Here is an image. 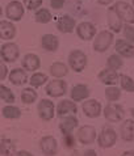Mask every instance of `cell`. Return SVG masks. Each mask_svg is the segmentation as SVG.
<instances>
[{
    "mask_svg": "<svg viewBox=\"0 0 134 156\" xmlns=\"http://www.w3.org/2000/svg\"><path fill=\"white\" fill-rule=\"evenodd\" d=\"M76 138L81 144H92L95 139H96V130H95L93 126H89V125L81 126L76 134Z\"/></svg>",
    "mask_w": 134,
    "mask_h": 156,
    "instance_id": "obj_12",
    "label": "cell"
},
{
    "mask_svg": "<svg viewBox=\"0 0 134 156\" xmlns=\"http://www.w3.org/2000/svg\"><path fill=\"white\" fill-rule=\"evenodd\" d=\"M88 96H89V89H88V87L84 84H78L71 90V98L74 100L75 102L85 100Z\"/></svg>",
    "mask_w": 134,
    "mask_h": 156,
    "instance_id": "obj_25",
    "label": "cell"
},
{
    "mask_svg": "<svg viewBox=\"0 0 134 156\" xmlns=\"http://www.w3.org/2000/svg\"><path fill=\"white\" fill-rule=\"evenodd\" d=\"M113 33L110 30H101L93 38V50L97 53H104L113 43Z\"/></svg>",
    "mask_w": 134,
    "mask_h": 156,
    "instance_id": "obj_1",
    "label": "cell"
},
{
    "mask_svg": "<svg viewBox=\"0 0 134 156\" xmlns=\"http://www.w3.org/2000/svg\"><path fill=\"white\" fill-rule=\"evenodd\" d=\"M45 89H46V93L51 97H62L66 93L67 83L62 79H55V80H51L50 83H47Z\"/></svg>",
    "mask_w": 134,
    "mask_h": 156,
    "instance_id": "obj_9",
    "label": "cell"
},
{
    "mask_svg": "<svg viewBox=\"0 0 134 156\" xmlns=\"http://www.w3.org/2000/svg\"><path fill=\"white\" fill-rule=\"evenodd\" d=\"M37 100V92L32 88H25L23 92H21V101L24 104H33Z\"/></svg>",
    "mask_w": 134,
    "mask_h": 156,
    "instance_id": "obj_31",
    "label": "cell"
},
{
    "mask_svg": "<svg viewBox=\"0 0 134 156\" xmlns=\"http://www.w3.org/2000/svg\"><path fill=\"white\" fill-rule=\"evenodd\" d=\"M76 112H78V106L75 101H70V100H62L57 106V114L59 117H64L67 114H75Z\"/></svg>",
    "mask_w": 134,
    "mask_h": 156,
    "instance_id": "obj_19",
    "label": "cell"
},
{
    "mask_svg": "<svg viewBox=\"0 0 134 156\" xmlns=\"http://www.w3.org/2000/svg\"><path fill=\"white\" fill-rule=\"evenodd\" d=\"M125 115L124 108L118 105V104H109V105L105 106L104 109V117L110 121V122H118V121H122Z\"/></svg>",
    "mask_w": 134,
    "mask_h": 156,
    "instance_id": "obj_10",
    "label": "cell"
},
{
    "mask_svg": "<svg viewBox=\"0 0 134 156\" xmlns=\"http://www.w3.org/2000/svg\"><path fill=\"white\" fill-rule=\"evenodd\" d=\"M37 110H38L40 117L44 121H50L54 118L55 106H54L53 101H50V100H41L37 106Z\"/></svg>",
    "mask_w": 134,
    "mask_h": 156,
    "instance_id": "obj_13",
    "label": "cell"
},
{
    "mask_svg": "<svg viewBox=\"0 0 134 156\" xmlns=\"http://www.w3.org/2000/svg\"><path fill=\"white\" fill-rule=\"evenodd\" d=\"M116 12L117 15L121 17L122 23L125 24H134V7L132 4H129L128 2H124V0H120L114 4Z\"/></svg>",
    "mask_w": 134,
    "mask_h": 156,
    "instance_id": "obj_3",
    "label": "cell"
},
{
    "mask_svg": "<svg viewBox=\"0 0 134 156\" xmlns=\"http://www.w3.org/2000/svg\"><path fill=\"white\" fill-rule=\"evenodd\" d=\"M78 118L76 117H66L62 122L59 123V129H60V131H62L63 135H66V134H72V131H74V129H76L78 126Z\"/></svg>",
    "mask_w": 134,
    "mask_h": 156,
    "instance_id": "obj_23",
    "label": "cell"
},
{
    "mask_svg": "<svg viewBox=\"0 0 134 156\" xmlns=\"http://www.w3.org/2000/svg\"><path fill=\"white\" fill-rule=\"evenodd\" d=\"M51 19H53V15H51V12L47 8L41 7L34 12V20L38 24H49Z\"/></svg>",
    "mask_w": 134,
    "mask_h": 156,
    "instance_id": "obj_27",
    "label": "cell"
},
{
    "mask_svg": "<svg viewBox=\"0 0 134 156\" xmlns=\"http://www.w3.org/2000/svg\"><path fill=\"white\" fill-rule=\"evenodd\" d=\"M40 146L45 156H54L57 154V140H55L54 136H44L40 142Z\"/></svg>",
    "mask_w": 134,
    "mask_h": 156,
    "instance_id": "obj_15",
    "label": "cell"
},
{
    "mask_svg": "<svg viewBox=\"0 0 134 156\" xmlns=\"http://www.w3.org/2000/svg\"><path fill=\"white\" fill-rule=\"evenodd\" d=\"M75 29H76L78 37L83 41H91L96 36V27L92 23H88V21L80 23Z\"/></svg>",
    "mask_w": 134,
    "mask_h": 156,
    "instance_id": "obj_8",
    "label": "cell"
},
{
    "mask_svg": "<svg viewBox=\"0 0 134 156\" xmlns=\"http://www.w3.org/2000/svg\"><path fill=\"white\" fill-rule=\"evenodd\" d=\"M120 96H121V90L116 88V87H108L105 89V97L109 101H116V100L120 98Z\"/></svg>",
    "mask_w": 134,
    "mask_h": 156,
    "instance_id": "obj_35",
    "label": "cell"
},
{
    "mask_svg": "<svg viewBox=\"0 0 134 156\" xmlns=\"http://www.w3.org/2000/svg\"><path fill=\"white\" fill-rule=\"evenodd\" d=\"M64 146L68 147V148H72L75 146V138L72 134H66L64 135Z\"/></svg>",
    "mask_w": 134,
    "mask_h": 156,
    "instance_id": "obj_39",
    "label": "cell"
},
{
    "mask_svg": "<svg viewBox=\"0 0 134 156\" xmlns=\"http://www.w3.org/2000/svg\"><path fill=\"white\" fill-rule=\"evenodd\" d=\"M71 156H81V154H80V151H74V152H72V155Z\"/></svg>",
    "mask_w": 134,
    "mask_h": 156,
    "instance_id": "obj_45",
    "label": "cell"
},
{
    "mask_svg": "<svg viewBox=\"0 0 134 156\" xmlns=\"http://www.w3.org/2000/svg\"><path fill=\"white\" fill-rule=\"evenodd\" d=\"M42 3H44V0H23L24 7L28 11H37L38 8L42 7Z\"/></svg>",
    "mask_w": 134,
    "mask_h": 156,
    "instance_id": "obj_36",
    "label": "cell"
},
{
    "mask_svg": "<svg viewBox=\"0 0 134 156\" xmlns=\"http://www.w3.org/2000/svg\"><path fill=\"white\" fill-rule=\"evenodd\" d=\"M107 23H108V27H109L112 33H120L121 30H122L124 23H122V20H121V17L117 15V12H116L114 5H110L108 8Z\"/></svg>",
    "mask_w": 134,
    "mask_h": 156,
    "instance_id": "obj_7",
    "label": "cell"
},
{
    "mask_svg": "<svg viewBox=\"0 0 134 156\" xmlns=\"http://www.w3.org/2000/svg\"><path fill=\"white\" fill-rule=\"evenodd\" d=\"M121 156H134V151H126V152H124Z\"/></svg>",
    "mask_w": 134,
    "mask_h": 156,
    "instance_id": "obj_44",
    "label": "cell"
},
{
    "mask_svg": "<svg viewBox=\"0 0 134 156\" xmlns=\"http://www.w3.org/2000/svg\"><path fill=\"white\" fill-rule=\"evenodd\" d=\"M8 76V67L4 63V60L0 58V80H4Z\"/></svg>",
    "mask_w": 134,
    "mask_h": 156,
    "instance_id": "obj_38",
    "label": "cell"
},
{
    "mask_svg": "<svg viewBox=\"0 0 134 156\" xmlns=\"http://www.w3.org/2000/svg\"><path fill=\"white\" fill-rule=\"evenodd\" d=\"M0 98H2L3 101H5L7 104H13L15 102L13 92H12L8 87L2 85V84H0Z\"/></svg>",
    "mask_w": 134,
    "mask_h": 156,
    "instance_id": "obj_33",
    "label": "cell"
},
{
    "mask_svg": "<svg viewBox=\"0 0 134 156\" xmlns=\"http://www.w3.org/2000/svg\"><path fill=\"white\" fill-rule=\"evenodd\" d=\"M24 15H25V7L21 2H19V0H12V2H9L7 4L5 16L9 21H12V23L21 21Z\"/></svg>",
    "mask_w": 134,
    "mask_h": 156,
    "instance_id": "obj_2",
    "label": "cell"
},
{
    "mask_svg": "<svg viewBox=\"0 0 134 156\" xmlns=\"http://www.w3.org/2000/svg\"><path fill=\"white\" fill-rule=\"evenodd\" d=\"M64 3H66V0H50V5L55 11L62 9V8L64 7Z\"/></svg>",
    "mask_w": 134,
    "mask_h": 156,
    "instance_id": "obj_40",
    "label": "cell"
},
{
    "mask_svg": "<svg viewBox=\"0 0 134 156\" xmlns=\"http://www.w3.org/2000/svg\"><path fill=\"white\" fill-rule=\"evenodd\" d=\"M107 66H108V68H110V70L117 71L124 66V60L118 54H113V55H110V57L108 58Z\"/></svg>",
    "mask_w": 134,
    "mask_h": 156,
    "instance_id": "obj_30",
    "label": "cell"
},
{
    "mask_svg": "<svg viewBox=\"0 0 134 156\" xmlns=\"http://www.w3.org/2000/svg\"><path fill=\"white\" fill-rule=\"evenodd\" d=\"M132 115L134 117V108H133V109H132Z\"/></svg>",
    "mask_w": 134,
    "mask_h": 156,
    "instance_id": "obj_47",
    "label": "cell"
},
{
    "mask_svg": "<svg viewBox=\"0 0 134 156\" xmlns=\"http://www.w3.org/2000/svg\"><path fill=\"white\" fill-rule=\"evenodd\" d=\"M28 76L23 68H15L9 72V81L13 85H23L27 83Z\"/></svg>",
    "mask_w": 134,
    "mask_h": 156,
    "instance_id": "obj_24",
    "label": "cell"
},
{
    "mask_svg": "<svg viewBox=\"0 0 134 156\" xmlns=\"http://www.w3.org/2000/svg\"><path fill=\"white\" fill-rule=\"evenodd\" d=\"M57 28L60 33L70 34L76 28V20L70 15H62L57 20Z\"/></svg>",
    "mask_w": 134,
    "mask_h": 156,
    "instance_id": "obj_11",
    "label": "cell"
},
{
    "mask_svg": "<svg viewBox=\"0 0 134 156\" xmlns=\"http://www.w3.org/2000/svg\"><path fill=\"white\" fill-rule=\"evenodd\" d=\"M46 81H47V76L45 75V73L36 72V73H33V75L30 76L29 83H30V85H32V87H34V88H38V87L44 85Z\"/></svg>",
    "mask_w": 134,
    "mask_h": 156,
    "instance_id": "obj_32",
    "label": "cell"
},
{
    "mask_svg": "<svg viewBox=\"0 0 134 156\" xmlns=\"http://www.w3.org/2000/svg\"><path fill=\"white\" fill-rule=\"evenodd\" d=\"M17 156H33L30 152H28V151H19L17 152Z\"/></svg>",
    "mask_w": 134,
    "mask_h": 156,
    "instance_id": "obj_43",
    "label": "cell"
},
{
    "mask_svg": "<svg viewBox=\"0 0 134 156\" xmlns=\"http://www.w3.org/2000/svg\"><path fill=\"white\" fill-rule=\"evenodd\" d=\"M41 45H42V49L46 50V51H50V53H54V51L58 50L59 47V40L57 36L54 34H44L41 38Z\"/></svg>",
    "mask_w": 134,
    "mask_h": 156,
    "instance_id": "obj_18",
    "label": "cell"
},
{
    "mask_svg": "<svg viewBox=\"0 0 134 156\" xmlns=\"http://www.w3.org/2000/svg\"><path fill=\"white\" fill-rule=\"evenodd\" d=\"M67 72H68V67L62 62H55L50 66V73L54 77H57V79H60V77L66 76Z\"/></svg>",
    "mask_w": 134,
    "mask_h": 156,
    "instance_id": "obj_28",
    "label": "cell"
},
{
    "mask_svg": "<svg viewBox=\"0 0 134 156\" xmlns=\"http://www.w3.org/2000/svg\"><path fill=\"white\" fill-rule=\"evenodd\" d=\"M96 2L100 4V5H110L114 0H96Z\"/></svg>",
    "mask_w": 134,
    "mask_h": 156,
    "instance_id": "obj_41",
    "label": "cell"
},
{
    "mask_svg": "<svg viewBox=\"0 0 134 156\" xmlns=\"http://www.w3.org/2000/svg\"><path fill=\"white\" fill-rule=\"evenodd\" d=\"M87 55L81 50H72L68 55V66L75 72H81L87 66Z\"/></svg>",
    "mask_w": 134,
    "mask_h": 156,
    "instance_id": "obj_4",
    "label": "cell"
},
{
    "mask_svg": "<svg viewBox=\"0 0 134 156\" xmlns=\"http://www.w3.org/2000/svg\"><path fill=\"white\" fill-rule=\"evenodd\" d=\"M2 114L4 118H7V119H16V118H20L21 117V110L17 106L8 105L5 108H3Z\"/></svg>",
    "mask_w": 134,
    "mask_h": 156,
    "instance_id": "obj_29",
    "label": "cell"
},
{
    "mask_svg": "<svg viewBox=\"0 0 134 156\" xmlns=\"http://www.w3.org/2000/svg\"><path fill=\"white\" fill-rule=\"evenodd\" d=\"M21 64L27 71H37L41 66V60L36 54H27L21 60Z\"/></svg>",
    "mask_w": 134,
    "mask_h": 156,
    "instance_id": "obj_20",
    "label": "cell"
},
{
    "mask_svg": "<svg viewBox=\"0 0 134 156\" xmlns=\"http://www.w3.org/2000/svg\"><path fill=\"white\" fill-rule=\"evenodd\" d=\"M16 154V144L11 139L4 138L0 140V155L2 156H13Z\"/></svg>",
    "mask_w": 134,
    "mask_h": 156,
    "instance_id": "obj_26",
    "label": "cell"
},
{
    "mask_svg": "<svg viewBox=\"0 0 134 156\" xmlns=\"http://www.w3.org/2000/svg\"><path fill=\"white\" fill-rule=\"evenodd\" d=\"M132 5L134 7V0H132Z\"/></svg>",
    "mask_w": 134,
    "mask_h": 156,
    "instance_id": "obj_48",
    "label": "cell"
},
{
    "mask_svg": "<svg viewBox=\"0 0 134 156\" xmlns=\"http://www.w3.org/2000/svg\"><path fill=\"white\" fill-rule=\"evenodd\" d=\"M121 138L125 142H133L134 140V121H125L121 125Z\"/></svg>",
    "mask_w": 134,
    "mask_h": 156,
    "instance_id": "obj_22",
    "label": "cell"
},
{
    "mask_svg": "<svg viewBox=\"0 0 134 156\" xmlns=\"http://www.w3.org/2000/svg\"><path fill=\"white\" fill-rule=\"evenodd\" d=\"M99 79L101 83H104L107 85H114L118 81V73L117 71L110 70V68H105L99 73Z\"/></svg>",
    "mask_w": 134,
    "mask_h": 156,
    "instance_id": "obj_21",
    "label": "cell"
},
{
    "mask_svg": "<svg viewBox=\"0 0 134 156\" xmlns=\"http://www.w3.org/2000/svg\"><path fill=\"white\" fill-rule=\"evenodd\" d=\"M121 81V88L125 89L126 92H134V80L128 75H121L120 76Z\"/></svg>",
    "mask_w": 134,
    "mask_h": 156,
    "instance_id": "obj_34",
    "label": "cell"
},
{
    "mask_svg": "<svg viewBox=\"0 0 134 156\" xmlns=\"http://www.w3.org/2000/svg\"><path fill=\"white\" fill-rule=\"evenodd\" d=\"M83 112L89 118H96L101 114V104L96 100H88L83 104Z\"/></svg>",
    "mask_w": 134,
    "mask_h": 156,
    "instance_id": "obj_16",
    "label": "cell"
},
{
    "mask_svg": "<svg viewBox=\"0 0 134 156\" xmlns=\"http://www.w3.org/2000/svg\"><path fill=\"white\" fill-rule=\"evenodd\" d=\"M16 36V27L9 20L0 21V38L5 41L12 40Z\"/></svg>",
    "mask_w": 134,
    "mask_h": 156,
    "instance_id": "obj_17",
    "label": "cell"
},
{
    "mask_svg": "<svg viewBox=\"0 0 134 156\" xmlns=\"http://www.w3.org/2000/svg\"><path fill=\"white\" fill-rule=\"evenodd\" d=\"M20 55V49L19 46L13 42H7L4 43L0 49V58H2L5 63H13L17 60Z\"/></svg>",
    "mask_w": 134,
    "mask_h": 156,
    "instance_id": "obj_5",
    "label": "cell"
},
{
    "mask_svg": "<svg viewBox=\"0 0 134 156\" xmlns=\"http://www.w3.org/2000/svg\"><path fill=\"white\" fill-rule=\"evenodd\" d=\"M122 29H124L125 40L134 45V27H132L130 24H126V25H124L122 27Z\"/></svg>",
    "mask_w": 134,
    "mask_h": 156,
    "instance_id": "obj_37",
    "label": "cell"
},
{
    "mask_svg": "<svg viewBox=\"0 0 134 156\" xmlns=\"http://www.w3.org/2000/svg\"><path fill=\"white\" fill-rule=\"evenodd\" d=\"M116 53L124 58H134V45L126 40H118L116 42Z\"/></svg>",
    "mask_w": 134,
    "mask_h": 156,
    "instance_id": "obj_14",
    "label": "cell"
},
{
    "mask_svg": "<svg viewBox=\"0 0 134 156\" xmlns=\"http://www.w3.org/2000/svg\"><path fill=\"white\" fill-rule=\"evenodd\" d=\"M81 156H97V155H96V152H95L93 150H87V151H84V154Z\"/></svg>",
    "mask_w": 134,
    "mask_h": 156,
    "instance_id": "obj_42",
    "label": "cell"
},
{
    "mask_svg": "<svg viewBox=\"0 0 134 156\" xmlns=\"http://www.w3.org/2000/svg\"><path fill=\"white\" fill-rule=\"evenodd\" d=\"M3 16V8H2V5H0V17Z\"/></svg>",
    "mask_w": 134,
    "mask_h": 156,
    "instance_id": "obj_46",
    "label": "cell"
},
{
    "mask_svg": "<svg viewBox=\"0 0 134 156\" xmlns=\"http://www.w3.org/2000/svg\"><path fill=\"white\" fill-rule=\"evenodd\" d=\"M116 140H117V134L110 127H104L97 138V143L101 148H110L116 144Z\"/></svg>",
    "mask_w": 134,
    "mask_h": 156,
    "instance_id": "obj_6",
    "label": "cell"
}]
</instances>
